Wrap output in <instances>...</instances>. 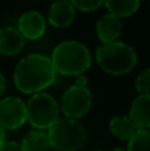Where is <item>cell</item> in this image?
Instances as JSON below:
<instances>
[{
    "label": "cell",
    "instance_id": "cell-1",
    "mask_svg": "<svg viewBox=\"0 0 150 151\" xmlns=\"http://www.w3.org/2000/svg\"><path fill=\"white\" fill-rule=\"evenodd\" d=\"M56 81V70L48 56L33 53L19 61L13 72L15 86L24 94L44 91Z\"/></svg>",
    "mask_w": 150,
    "mask_h": 151
},
{
    "label": "cell",
    "instance_id": "cell-2",
    "mask_svg": "<svg viewBox=\"0 0 150 151\" xmlns=\"http://www.w3.org/2000/svg\"><path fill=\"white\" fill-rule=\"evenodd\" d=\"M49 58L56 73L72 77L84 74L92 64V56L88 47L77 40L61 41L52 50Z\"/></svg>",
    "mask_w": 150,
    "mask_h": 151
},
{
    "label": "cell",
    "instance_id": "cell-3",
    "mask_svg": "<svg viewBox=\"0 0 150 151\" xmlns=\"http://www.w3.org/2000/svg\"><path fill=\"white\" fill-rule=\"evenodd\" d=\"M96 61L102 70L112 76H124L134 69L137 53L122 41L101 44L96 49Z\"/></svg>",
    "mask_w": 150,
    "mask_h": 151
},
{
    "label": "cell",
    "instance_id": "cell-4",
    "mask_svg": "<svg viewBox=\"0 0 150 151\" xmlns=\"http://www.w3.org/2000/svg\"><path fill=\"white\" fill-rule=\"evenodd\" d=\"M49 145L57 151H77L85 146L88 131L81 122L71 118H61L47 131Z\"/></svg>",
    "mask_w": 150,
    "mask_h": 151
},
{
    "label": "cell",
    "instance_id": "cell-5",
    "mask_svg": "<svg viewBox=\"0 0 150 151\" xmlns=\"http://www.w3.org/2000/svg\"><path fill=\"white\" fill-rule=\"evenodd\" d=\"M25 107L27 121L36 130L48 131L53 123L60 119V105L55 97L45 91L32 94L25 102Z\"/></svg>",
    "mask_w": 150,
    "mask_h": 151
},
{
    "label": "cell",
    "instance_id": "cell-6",
    "mask_svg": "<svg viewBox=\"0 0 150 151\" xmlns=\"http://www.w3.org/2000/svg\"><path fill=\"white\" fill-rule=\"evenodd\" d=\"M93 104V96L89 88H80L72 85L61 96L60 111L65 115V118L77 119L88 114Z\"/></svg>",
    "mask_w": 150,
    "mask_h": 151
},
{
    "label": "cell",
    "instance_id": "cell-7",
    "mask_svg": "<svg viewBox=\"0 0 150 151\" xmlns=\"http://www.w3.org/2000/svg\"><path fill=\"white\" fill-rule=\"evenodd\" d=\"M27 122L25 102L19 97L0 99V125L4 130H17Z\"/></svg>",
    "mask_w": 150,
    "mask_h": 151
},
{
    "label": "cell",
    "instance_id": "cell-8",
    "mask_svg": "<svg viewBox=\"0 0 150 151\" xmlns=\"http://www.w3.org/2000/svg\"><path fill=\"white\" fill-rule=\"evenodd\" d=\"M17 29L25 40H39L47 31V20L39 11H27L19 17Z\"/></svg>",
    "mask_w": 150,
    "mask_h": 151
},
{
    "label": "cell",
    "instance_id": "cell-9",
    "mask_svg": "<svg viewBox=\"0 0 150 151\" xmlns=\"http://www.w3.org/2000/svg\"><path fill=\"white\" fill-rule=\"evenodd\" d=\"M76 17V9H74L72 1H55L48 9V23L55 28H64L71 25Z\"/></svg>",
    "mask_w": 150,
    "mask_h": 151
},
{
    "label": "cell",
    "instance_id": "cell-10",
    "mask_svg": "<svg viewBox=\"0 0 150 151\" xmlns=\"http://www.w3.org/2000/svg\"><path fill=\"white\" fill-rule=\"evenodd\" d=\"M25 47V39L15 27L0 28V55L16 56Z\"/></svg>",
    "mask_w": 150,
    "mask_h": 151
},
{
    "label": "cell",
    "instance_id": "cell-11",
    "mask_svg": "<svg viewBox=\"0 0 150 151\" xmlns=\"http://www.w3.org/2000/svg\"><path fill=\"white\" fill-rule=\"evenodd\" d=\"M121 19H118L112 13H105L104 16H101L96 24V33H97L98 40L102 44L117 41L118 36L121 35Z\"/></svg>",
    "mask_w": 150,
    "mask_h": 151
},
{
    "label": "cell",
    "instance_id": "cell-12",
    "mask_svg": "<svg viewBox=\"0 0 150 151\" xmlns=\"http://www.w3.org/2000/svg\"><path fill=\"white\" fill-rule=\"evenodd\" d=\"M129 118L137 129H150V96L140 94L132 102Z\"/></svg>",
    "mask_w": 150,
    "mask_h": 151
},
{
    "label": "cell",
    "instance_id": "cell-13",
    "mask_svg": "<svg viewBox=\"0 0 150 151\" xmlns=\"http://www.w3.org/2000/svg\"><path fill=\"white\" fill-rule=\"evenodd\" d=\"M109 130L112 135L118 138L120 141H128L134 135V133L138 130L136 125L132 122L128 115H116L109 122Z\"/></svg>",
    "mask_w": 150,
    "mask_h": 151
},
{
    "label": "cell",
    "instance_id": "cell-14",
    "mask_svg": "<svg viewBox=\"0 0 150 151\" xmlns=\"http://www.w3.org/2000/svg\"><path fill=\"white\" fill-rule=\"evenodd\" d=\"M20 145L23 146L24 151H47L50 147L47 131L36 129L27 133Z\"/></svg>",
    "mask_w": 150,
    "mask_h": 151
},
{
    "label": "cell",
    "instance_id": "cell-15",
    "mask_svg": "<svg viewBox=\"0 0 150 151\" xmlns=\"http://www.w3.org/2000/svg\"><path fill=\"white\" fill-rule=\"evenodd\" d=\"M104 5L109 11L108 13H112L121 19L132 16L133 13L137 12L141 3L138 0H108L104 1Z\"/></svg>",
    "mask_w": 150,
    "mask_h": 151
},
{
    "label": "cell",
    "instance_id": "cell-16",
    "mask_svg": "<svg viewBox=\"0 0 150 151\" xmlns=\"http://www.w3.org/2000/svg\"><path fill=\"white\" fill-rule=\"evenodd\" d=\"M126 151H150V129H138L128 142Z\"/></svg>",
    "mask_w": 150,
    "mask_h": 151
},
{
    "label": "cell",
    "instance_id": "cell-17",
    "mask_svg": "<svg viewBox=\"0 0 150 151\" xmlns=\"http://www.w3.org/2000/svg\"><path fill=\"white\" fill-rule=\"evenodd\" d=\"M136 90L140 94H149L150 96V68L145 69L136 78Z\"/></svg>",
    "mask_w": 150,
    "mask_h": 151
},
{
    "label": "cell",
    "instance_id": "cell-18",
    "mask_svg": "<svg viewBox=\"0 0 150 151\" xmlns=\"http://www.w3.org/2000/svg\"><path fill=\"white\" fill-rule=\"evenodd\" d=\"M74 9L81 11V12H92V11L98 9L104 5V1L101 0H73L72 1Z\"/></svg>",
    "mask_w": 150,
    "mask_h": 151
},
{
    "label": "cell",
    "instance_id": "cell-19",
    "mask_svg": "<svg viewBox=\"0 0 150 151\" xmlns=\"http://www.w3.org/2000/svg\"><path fill=\"white\" fill-rule=\"evenodd\" d=\"M0 151H24V149L17 142H4L0 147Z\"/></svg>",
    "mask_w": 150,
    "mask_h": 151
},
{
    "label": "cell",
    "instance_id": "cell-20",
    "mask_svg": "<svg viewBox=\"0 0 150 151\" xmlns=\"http://www.w3.org/2000/svg\"><path fill=\"white\" fill-rule=\"evenodd\" d=\"M73 85L80 86V88H88V77L85 74H80L74 78V83Z\"/></svg>",
    "mask_w": 150,
    "mask_h": 151
},
{
    "label": "cell",
    "instance_id": "cell-21",
    "mask_svg": "<svg viewBox=\"0 0 150 151\" xmlns=\"http://www.w3.org/2000/svg\"><path fill=\"white\" fill-rule=\"evenodd\" d=\"M5 89H7V80H5L4 74L0 72V97L4 94Z\"/></svg>",
    "mask_w": 150,
    "mask_h": 151
},
{
    "label": "cell",
    "instance_id": "cell-22",
    "mask_svg": "<svg viewBox=\"0 0 150 151\" xmlns=\"http://www.w3.org/2000/svg\"><path fill=\"white\" fill-rule=\"evenodd\" d=\"M5 142V130L1 127V125H0V147H1V145Z\"/></svg>",
    "mask_w": 150,
    "mask_h": 151
},
{
    "label": "cell",
    "instance_id": "cell-23",
    "mask_svg": "<svg viewBox=\"0 0 150 151\" xmlns=\"http://www.w3.org/2000/svg\"><path fill=\"white\" fill-rule=\"evenodd\" d=\"M112 151H126V149H122V147H116V149H113Z\"/></svg>",
    "mask_w": 150,
    "mask_h": 151
},
{
    "label": "cell",
    "instance_id": "cell-24",
    "mask_svg": "<svg viewBox=\"0 0 150 151\" xmlns=\"http://www.w3.org/2000/svg\"><path fill=\"white\" fill-rule=\"evenodd\" d=\"M90 151H102V150H90Z\"/></svg>",
    "mask_w": 150,
    "mask_h": 151
}]
</instances>
